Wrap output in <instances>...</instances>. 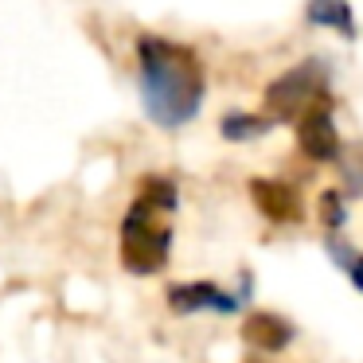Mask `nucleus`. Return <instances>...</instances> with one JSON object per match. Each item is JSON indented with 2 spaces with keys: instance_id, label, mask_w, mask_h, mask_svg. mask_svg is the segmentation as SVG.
I'll return each mask as SVG.
<instances>
[{
  "instance_id": "f257e3e1",
  "label": "nucleus",
  "mask_w": 363,
  "mask_h": 363,
  "mask_svg": "<svg viewBox=\"0 0 363 363\" xmlns=\"http://www.w3.org/2000/svg\"><path fill=\"white\" fill-rule=\"evenodd\" d=\"M137 51V90L141 110L157 129H184L199 118L207 98V71L196 48L168 40L157 32H141Z\"/></svg>"
},
{
  "instance_id": "f03ea898",
  "label": "nucleus",
  "mask_w": 363,
  "mask_h": 363,
  "mask_svg": "<svg viewBox=\"0 0 363 363\" xmlns=\"http://www.w3.org/2000/svg\"><path fill=\"white\" fill-rule=\"evenodd\" d=\"M180 207L176 180L141 176L137 196L121 219V266L137 277H152L172 258V215Z\"/></svg>"
},
{
  "instance_id": "7ed1b4c3",
  "label": "nucleus",
  "mask_w": 363,
  "mask_h": 363,
  "mask_svg": "<svg viewBox=\"0 0 363 363\" xmlns=\"http://www.w3.org/2000/svg\"><path fill=\"white\" fill-rule=\"evenodd\" d=\"M332 98V74L324 59H305V63L281 71L274 82L266 86V98H262V110L285 125V121H297L305 110H313L316 102Z\"/></svg>"
},
{
  "instance_id": "20e7f679",
  "label": "nucleus",
  "mask_w": 363,
  "mask_h": 363,
  "mask_svg": "<svg viewBox=\"0 0 363 363\" xmlns=\"http://www.w3.org/2000/svg\"><path fill=\"white\" fill-rule=\"evenodd\" d=\"M293 125H297V145L308 160H316V164H336L344 157V137L336 129V106H332V98H324L313 110H305Z\"/></svg>"
},
{
  "instance_id": "39448f33",
  "label": "nucleus",
  "mask_w": 363,
  "mask_h": 363,
  "mask_svg": "<svg viewBox=\"0 0 363 363\" xmlns=\"http://www.w3.org/2000/svg\"><path fill=\"white\" fill-rule=\"evenodd\" d=\"M242 297L219 289L215 281H184V285H168V308L176 316H191V313H238Z\"/></svg>"
},
{
  "instance_id": "423d86ee",
  "label": "nucleus",
  "mask_w": 363,
  "mask_h": 363,
  "mask_svg": "<svg viewBox=\"0 0 363 363\" xmlns=\"http://www.w3.org/2000/svg\"><path fill=\"white\" fill-rule=\"evenodd\" d=\"M250 199L269 223H301L305 219V203H301L297 188L285 180H250Z\"/></svg>"
},
{
  "instance_id": "0eeeda50",
  "label": "nucleus",
  "mask_w": 363,
  "mask_h": 363,
  "mask_svg": "<svg viewBox=\"0 0 363 363\" xmlns=\"http://www.w3.org/2000/svg\"><path fill=\"white\" fill-rule=\"evenodd\" d=\"M242 340L258 352H281L293 344V324L277 313H250L242 320Z\"/></svg>"
},
{
  "instance_id": "6e6552de",
  "label": "nucleus",
  "mask_w": 363,
  "mask_h": 363,
  "mask_svg": "<svg viewBox=\"0 0 363 363\" xmlns=\"http://www.w3.org/2000/svg\"><path fill=\"white\" fill-rule=\"evenodd\" d=\"M305 20L313 28L336 32L340 40H355V9L352 0H305Z\"/></svg>"
},
{
  "instance_id": "1a4fd4ad",
  "label": "nucleus",
  "mask_w": 363,
  "mask_h": 363,
  "mask_svg": "<svg viewBox=\"0 0 363 363\" xmlns=\"http://www.w3.org/2000/svg\"><path fill=\"white\" fill-rule=\"evenodd\" d=\"M277 121L269 118L266 110H230V113H223L219 118V133H223V141H235V145H242V141H258V137H266L269 129H274Z\"/></svg>"
},
{
  "instance_id": "9d476101",
  "label": "nucleus",
  "mask_w": 363,
  "mask_h": 363,
  "mask_svg": "<svg viewBox=\"0 0 363 363\" xmlns=\"http://www.w3.org/2000/svg\"><path fill=\"white\" fill-rule=\"evenodd\" d=\"M316 215H320V227L328 230V235H340L347 223V199L344 191H324L320 203H316Z\"/></svg>"
},
{
  "instance_id": "9b49d317",
  "label": "nucleus",
  "mask_w": 363,
  "mask_h": 363,
  "mask_svg": "<svg viewBox=\"0 0 363 363\" xmlns=\"http://www.w3.org/2000/svg\"><path fill=\"white\" fill-rule=\"evenodd\" d=\"M347 277H352V285L363 293V254H355V258H352V266H347Z\"/></svg>"
}]
</instances>
